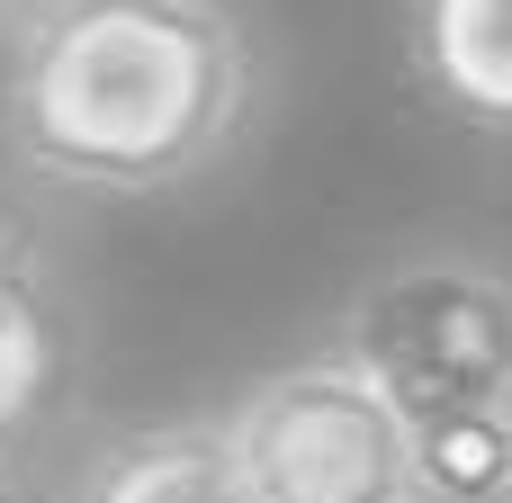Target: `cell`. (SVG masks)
Instances as JSON below:
<instances>
[{"mask_svg": "<svg viewBox=\"0 0 512 503\" xmlns=\"http://www.w3.org/2000/svg\"><path fill=\"white\" fill-rule=\"evenodd\" d=\"M252 81L234 0H27L0 63V135L45 189L153 198L234 153Z\"/></svg>", "mask_w": 512, "mask_h": 503, "instance_id": "1", "label": "cell"}, {"mask_svg": "<svg viewBox=\"0 0 512 503\" xmlns=\"http://www.w3.org/2000/svg\"><path fill=\"white\" fill-rule=\"evenodd\" d=\"M333 351L405 414V432L512 414V270L459 243L396 252L351 288Z\"/></svg>", "mask_w": 512, "mask_h": 503, "instance_id": "2", "label": "cell"}, {"mask_svg": "<svg viewBox=\"0 0 512 503\" xmlns=\"http://www.w3.org/2000/svg\"><path fill=\"white\" fill-rule=\"evenodd\" d=\"M225 441L261 503H423L405 414L324 342L225 405Z\"/></svg>", "mask_w": 512, "mask_h": 503, "instance_id": "3", "label": "cell"}, {"mask_svg": "<svg viewBox=\"0 0 512 503\" xmlns=\"http://www.w3.org/2000/svg\"><path fill=\"white\" fill-rule=\"evenodd\" d=\"M63 503H261V495L243 486L225 414H171V423L108 432L72 468Z\"/></svg>", "mask_w": 512, "mask_h": 503, "instance_id": "4", "label": "cell"}, {"mask_svg": "<svg viewBox=\"0 0 512 503\" xmlns=\"http://www.w3.org/2000/svg\"><path fill=\"white\" fill-rule=\"evenodd\" d=\"M405 63L441 117L512 135V0H405Z\"/></svg>", "mask_w": 512, "mask_h": 503, "instance_id": "5", "label": "cell"}, {"mask_svg": "<svg viewBox=\"0 0 512 503\" xmlns=\"http://www.w3.org/2000/svg\"><path fill=\"white\" fill-rule=\"evenodd\" d=\"M63 360H72V333H63V306H54V279L36 270L27 243L0 225V450H9V459H18V441L54 414Z\"/></svg>", "mask_w": 512, "mask_h": 503, "instance_id": "6", "label": "cell"}, {"mask_svg": "<svg viewBox=\"0 0 512 503\" xmlns=\"http://www.w3.org/2000/svg\"><path fill=\"white\" fill-rule=\"evenodd\" d=\"M414 477H423V503H512V414L423 423Z\"/></svg>", "mask_w": 512, "mask_h": 503, "instance_id": "7", "label": "cell"}, {"mask_svg": "<svg viewBox=\"0 0 512 503\" xmlns=\"http://www.w3.org/2000/svg\"><path fill=\"white\" fill-rule=\"evenodd\" d=\"M0 503H18V459L0 450Z\"/></svg>", "mask_w": 512, "mask_h": 503, "instance_id": "8", "label": "cell"}]
</instances>
